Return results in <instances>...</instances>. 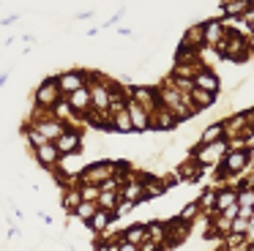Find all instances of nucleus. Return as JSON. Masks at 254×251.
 Segmentation results:
<instances>
[{"label": "nucleus", "mask_w": 254, "mask_h": 251, "mask_svg": "<svg viewBox=\"0 0 254 251\" xmlns=\"http://www.w3.org/2000/svg\"><path fill=\"white\" fill-rule=\"evenodd\" d=\"M216 52H219L221 63H243V60H249V49H246V36H241L238 30H230L227 27L224 38H221V44L216 47Z\"/></svg>", "instance_id": "f257e3e1"}, {"label": "nucleus", "mask_w": 254, "mask_h": 251, "mask_svg": "<svg viewBox=\"0 0 254 251\" xmlns=\"http://www.w3.org/2000/svg\"><path fill=\"white\" fill-rule=\"evenodd\" d=\"M227 153H230V145H227V139H221V142H213V145H205V147L194 145L189 156H191L202 169H216L221 161H224Z\"/></svg>", "instance_id": "f03ea898"}, {"label": "nucleus", "mask_w": 254, "mask_h": 251, "mask_svg": "<svg viewBox=\"0 0 254 251\" xmlns=\"http://www.w3.org/2000/svg\"><path fill=\"white\" fill-rule=\"evenodd\" d=\"M55 82H58L61 96L68 98L71 93L88 87V68H66V71H61V74L55 76Z\"/></svg>", "instance_id": "7ed1b4c3"}, {"label": "nucleus", "mask_w": 254, "mask_h": 251, "mask_svg": "<svg viewBox=\"0 0 254 251\" xmlns=\"http://www.w3.org/2000/svg\"><path fill=\"white\" fill-rule=\"evenodd\" d=\"M110 178H115V161L101 158V161H93V164H88V167L82 169L79 183H85V186H101L104 180H110Z\"/></svg>", "instance_id": "20e7f679"}, {"label": "nucleus", "mask_w": 254, "mask_h": 251, "mask_svg": "<svg viewBox=\"0 0 254 251\" xmlns=\"http://www.w3.org/2000/svg\"><path fill=\"white\" fill-rule=\"evenodd\" d=\"M61 90H58V82L55 76H47V79L39 82V87L33 90V107H41V109H52L58 101H61Z\"/></svg>", "instance_id": "39448f33"}, {"label": "nucleus", "mask_w": 254, "mask_h": 251, "mask_svg": "<svg viewBox=\"0 0 254 251\" xmlns=\"http://www.w3.org/2000/svg\"><path fill=\"white\" fill-rule=\"evenodd\" d=\"M55 147H58V153H61V156H74V153H82L85 150V131L66 128L55 139Z\"/></svg>", "instance_id": "423d86ee"}, {"label": "nucleus", "mask_w": 254, "mask_h": 251, "mask_svg": "<svg viewBox=\"0 0 254 251\" xmlns=\"http://www.w3.org/2000/svg\"><path fill=\"white\" fill-rule=\"evenodd\" d=\"M128 93V101L139 104L145 112H153L159 107V96H156V85H134V87H126Z\"/></svg>", "instance_id": "0eeeda50"}, {"label": "nucleus", "mask_w": 254, "mask_h": 251, "mask_svg": "<svg viewBox=\"0 0 254 251\" xmlns=\"http://www.w3.org/2000/svg\"><path fill=\"white\" fill-rule=\"evenodd\" d=\"M167 224V238H164V251L170 249H178V246H183L189 240V235H191V227L183 221H178V218H164Z\"/></svg>", "instance_id": "6e6552de"}, {"label": "nucleus", "mask_w": 254, "mask_h": 251, "mask_svg": "<svg viewBox=\"0 0 254 251\" xmlns=\"http://www.w3.org/2000/svg\"><path fill=\"white\" fill-rule=\"evenodd\" d=\"M227 27H224V19L221 16H210V19L202 22V49H216L224 38Z\"/></svg>", "instance_id": "1a4fd4ad"}, {"label": "nucleus", "mask_w": 254, "mask_h": 251, "mask_svg": "<svg viewBox=\"0 0 254 251\" xmlns=\"http://www.w3.org/2000/svg\"><path fill=\"white\" fill-rule=\"evenodd\" d=\"M221 128H224V139H249L252 142V134H249L246 128V118H243V112H235L230 115V118L221 120Z\"/></svg>", "instance_id": "9d476101"}, {"label": "nucleus", "mask_w": 254, "mask_h": 251, "mask_svg": "<svg viewBox=\"0 0 254 251\" xmlns=\"http://www.w3.org/2000/svg\"><path fill=\"white\" fill-rule=\"evenodd\" d=\"M36 158V164H39L41 169H47V172H55L58 169V161H61V153H58L55 142H44L41 147H36V150H30Z\"/></svg>", "instance_id": "9b49d317"}, {"label": "nucleus", "mask_w": 254, "mask_h": 251, "mask_svg": "<svg viewBox=\"0 0 254 251\" xmlns=\"http://www.w3.org/2000/svg\"><path fill=\"white\" fill-rule=\"evenodd\" d=\"M172 128H178V120L175 115L170 112L167 107H156L153 112H150V131H159V134H170Z\"/></svg>", "instance_id": "f8f14e48"}, {"label": "nucleus", "mask_w": 254, "mask_h": 251, "mask_svg": "<svg viewBox=\"0 0 254 251\" xmlns=\"http://www.w3.org/2000/svg\"><path fill=\"white\" fill-rule=\"evenodd\" d=\"M191 82H194L197 90H205V93H210V96H221V76H219V71L202 68V71H197V76H194Z\"/></svg>", "instance_id": "ddd939ff"}, {"label": "nucleus", "mask_w": 254, "mask_h": 251, "mask_svg": "<svg viewBox=\"0 0 254 251\" xmlns=\"http://www.w3.org/2000/svg\"><path fill=\"white\" fill-rule=\"evenodd\" d=\"M28 126H33V128L41 134V139H44V142H55L58 136H61L63 131H66V126H63L61 120H55L52 115H50V118L36 120V123H30V120H28Z\"/></svg>", "instance_id": "4468645a"}, {"label": "nucleus", "mask_w": 254, "mask_h": 251, "mask_svg": "<svg viewBox=\"0 0 254 251\" xmlns=\"http://www.w3.org/2000/svg\"><path fill=\"white\" fill-rule=\"evenodd\" d=\"M126 112H128V120H131L134 134H150V112H145V109L134 101H128Z\"/></svg>", "instance_id": "2eb2a0df"}, {"label": "nucleus", "mask_w": 254, "mask_h": 251, "mask_svg": "<svg viewBox=\"0 0 254 251\" xmlns=\"http://www.w3.org/2000/svg\"><path fill=\"white\" fill-rule=\"evenodd\" d=\"M121 199L131 202L134 207L142 205V202H145V191H142V172H137V178H134V180L123 183V188H121Z\"/></svg>", "instance_id": "dca6fc26"}, {"label": "nucleus", "mask_w": 254, "mask_h": 251, "mask_svg": "<svg viewBox=\"0 0 254 251\" xmlns=\"http://www.w3.org/2000/svg\"><path fill=\"white\" fill-rule=\"evenodd\" d=\"M202 172H205V169L199 167V164L194 161L191 156H186L181 164H178V169H175V175L183 180V183H199V178H202Z\"/></svg>", "instance_id": "f3484780"}, {"label": "nucleus", "mask_w": 254, "mask_h": 251, "mask_svg": "<svg viewBox=\"0 0 254 251\" xmlns=\"http://www.w3.org/2000/svg\"><path fill=\"white\" fill-rule=\"evenodd\" d=\"M66 101H68V107H71V112L77 115V118H88V115L93 112V109H90V90H88V87L71 93Z\"/></svg>", "instance_id": "a211bd4d"}, {"label": "nucleus", "mask_w": 254, "mask_h": 251, "mask_svg": "<svg viewBox=\"0 0 254 251\" xmlns=\"http://www.w3.org/2000/svg\"><path fill=\"white\" fill-rule=\"evenodd\" d=\"M112 221H115V216L107 210H96V216L90 218L88 224H85V229H88L90 235H96V238H101V235H107V229L112 227Z\"/></svg>", "instance_id": "6ab92c4d"}, {"label": "nucleus", "mask_w": 254, "mask_h": 251, "mask_svg": "<svg viewBox=\"0 0 254 251\" xmlns=\"http://www.w3.org/2000/svg\"><path fill=\"white\" fill-rule=\"evenodd\" d=\"M224 139V128H221V120H213L208 123L197 136V147H205V145H213V142H221Z\"/></svg>", "instance_id": "aec40b11"}, {"label": "nucleus", "mask_w": 254, "mask_h": 251, "mask_svg": "<svg viewBox=\"0 0 254 251\" xmlns=\"http://www.w3.org/2000/svg\"><path fill=\"white\" fill-rule=\"evenodd\" d=\"M181 47L202 49V22H191V25L186 27V33L181 36Z\"/></svg>", "instance_id": "412c9836"}, {"label": "nucleus", "mask_w": 254, "mask_h": 251, "mask_svg": "<svg viewBox=\"0 0 254 251\" xmlns=\"http://www.w3.org/2000/svg\"><path fill=\"white\" fill-rule=\"evenodd\" d=\"M121 240L123 243H131V246H139L148 240V229H145V224H128L126 229H121Z\"/></svg>", "instance_id": "4be33fe9"}, {"label": "nucleus", "mask_w": 254, "mask_h": 251, "mask_svg": "<svg viewBox=\"0 0 254 251\" xmlns=\"http://www.w3.org/2000/svg\"><path fill=\"white\" fill-rule=\"evenodd\" d=\"M252 5V0H235V3H221L219 5V14L221 19H241L246 14V8Z\"/></svg>", "instance_id": "5701e85b"}, {"label": "nucleus", "mask_w": 254, "mask_h": 251, "mask_svg": "<svg viewBox=\"0 0 254 251\" xmlns=\"http://www.w3.org/2000/svg\"><path fill=\"white\" fill-rule=\"evenodd\" d=\"M216 186H210V188H205L202 194L197 196V205H199V213H202V216H216Z\"/></svg>", "instance_id": "b1692460"}, {"label": "nucleus", "mask_w": 254, "mask_h": 251, "mask_svg": "<svg viewBox=\"0 0 254 251\" xmlns=\"http://www.w3.org/2000/svg\"><path fill=\"white\" fill-rule=\"evenodd\" d=\"M110 131H112V134H134L131 120H128L126 109H123V112H118V115H110Z\"/></svg>", "instance_id": "393cba45"}, {"label": "nucleus", "mask_w": 254, "mask_h": 251, "mask_svg": "<svg viewBox=\"0 0 254 251\" xmlns=\"http://www.w3.org/2000/svg\"><path fill=\"white\" fill-rule=\"evenodd\" d=\"M79 202H82V196H79V186H68V188L61 191V205H63L66 213H74Z\"/></svg>", "instance_id": "a878e982"}, {"label": "nucleus", "mask_w": 254, "mask_h": 251, "mask_svg": "<svg viewBox=\"0 0 254 251\" xmlns=\"http://www.w3.org/2000/svg\"><path fill=\"white\" fill-rule=\"evenodd\" d=\"M202 216V213H199V205H197V199H191V202H186V205L181 207V210L175 213V218L178 221H183V224H189V227H194V221H197V218Z\"/></svg>", "instance_id": "bb28decb"}, {"label": "nucleus", "mask_w": 254, "mask_h": 251, "mask_svg": "<svg viewBox=\"0 0 254 251\" xmlns=\"http://www.w3.org/2000/svg\"><path fill=\"white\" fill-rule=\"evenodd\" d=\"M216 101H219V96H210V93L197 90V87L191 90V104H194V109H197V112H205V109H210Z\"/></svg>", "instance_id": "cd10ccee"}, {"label": "nucleus", "mask_w": 254, "mask_h": 251, "mask_svg": "<svg viewBox=\"0 0 254 251\" xmlns=\"http://www.w3.org/2000/svg\"><path fill=\"white\" fill-rule=\"evenodd\" d=\"M235 199H238V191L224 188V186H221V188L216 191V216H219L221 210H227V207L235 205Z\"/></svg>", "instance_id": "c85d7f7f"}, {"label": "nucleus", "mask_w": 254, "mask_h": 251, "mask_svg": "<svg viewBox=\"0 0 254 251\" xmlns=\"http://www.w3.org/2000/svg\"><path fill=\"white\" fill-rule=\"evenodd\" d=\"M145 229H148V240H153V243L164 246V238H167V224L161 221V218H159V221H156V218H153V221H148V224H145Z\"/></svg>", "instance_id": "c756f323"}, {"label": "nucleus", "mask_w": 254, "mask_h": 251, "mask_svg": "<svg viewBox=\"0 0 254 251\" xmlns=\"http://www.w3.org/2000/svg\"><path fill=\"white\" fill-rule=\"evenodd\" d=\"M96 205H99V210H107V213H112V216H115V207L121 205V194H112V191H104V194H99Z\"/></svg>", "instance_id": "7c9ffc66"}, {"label": "nucleus", "mask_w": 254, "mask_h": 251, "mask_svg": "<svg viewBox=\"0 0 254 251\" xmlns=\"http://www.w3.org/2000/svg\"><path fill=\"white\" fill-rule=\"evenodd\" d=\"M96 210H99V205H96V202H79V205H77V210H74L71 213V216L74 218H77V221H82V224H88L90 221V218H93L96 216Z\"/></svg>", "instance_id": "2f4dec72"}, {"label": "nucleus", "mask_w": 254, "mask_h": 251, "mask_svg": "<svg viewBox=\"0 0 254 251\" xmlns=\"http://www.w3.org/2000/svg\"><path fill=\"white\" fill-rule=\"evenodd\" d=\"M99 194H101L99 186H85V183H79V196H82L85 202H96V199H99Z\"/></svg>", "instance_id": "473e14b6"}, {"label": "nucleus", "mask_w": 254, "mask_h": 251, "mask_svg": "<svg viewBox=\"0 0 254 251\" xmlns=\"http://www.w3.org/2000/svg\"><path fill=\"white\" fill-rule=\"evenodd\" d=\"M246 229H249V218L238 216L235 221L230 224V235H238V238H243V235H246Z\"/></svg>", "instance_id": "72a5a7b5"}, {"label": "nucleus", "mask_w": 254, "mask_h": 251, "mask_svg": "<svg viewBox=\"0 0 254 251\" xmlns=\"http://www.w3.org/2000/svg\"><path fill=\"white\" fill-rule=\"evenodd\" d=\"M134 210V205L131 202H126V199H121V205L115 207V218H121V216H126V213H131Z\"/></svg>", "instance_id": "f704fd0d"}, {"label": "nucleus", "mask_w": 254, "mask_h": 251, "mask_svg": "<svg viewBox=\"0 0 254 251\" xmlns=\"http://www.w3.org/2000/svg\"><path fill=\"white\" fill-rule=\"evenodd\" d=\"M219 216H221V218H227V221H235V218L241 216V210H238V205H232V207H227V210H221Z\"/></svg>", "instance_id": "c9c22d12"}, {"label": "nucleus", "mask_w": 254, "mask_h": 251, "mask_svg": "<svg viewBox=\"0 0 254 251\" xmlns=\"http://www.w3.org/2000/svg\"><path fill=\"white\" fill-rule=\"evenodd\" d=\"M246 49H249V60H254V33L246 36Z\"/></svg>", "instance_id": "e433bc0d"}, {"label": "nucleus", "mask_w": 254, "mask_h": 251, "mask_svg": "<svg viewBox=\"0 0 254 251\" xmlns=\"http://www.w3.org/2000/svg\"><path fill=\"white\" fill-rule=\"evenodd\" d=\"M118 251H137V246H131V243H121V246H118Z\"/></svg>", "instance_id": "4c0bfd02"}, {"label": "nucleus", "mask_w": 254, "mask_h": 251, "mask_svg": "<svg viewBox=\"0 0 254 251\" xmlns=\"http://www.w3.org/2000/svg\"><path fill=\"white\" fill-rule=\"evenodd\" d=\"M6 82H8V74H0V87L6 85Z\"/></svg>", "instance_id": "58836bf2"}, {"label": "nucleus", "mask_w": 254, "mask_h": 251, "mask_svg": "<svg viewBox=\"0 0 254 251\" xmlns=\"http://www.w3.org/2000/svg\"><path fill=\"white\" fill-rule=\"evenodd\" d=\"M252 216H254V207H252Z\"/></svg>", "instance_id": "ea45409f"}]
</instances>
